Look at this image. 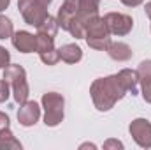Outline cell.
<instances>
[{"label":"cell","mask_w":151,"mask_h":150,"mask_svg":"<svg viewBox=\"0 0 151 150\" xmlns=\"http://www.w3.org/2000/svg\"><path fill=\"white\" fill-rule=\"evenodd\" d=\"M21 150V143L16 140L11 129H4L0 133V150Z\"/></svg>","instance_id":"cell-16"},{"label":"cell","mask_w":151,"mask_h":150,"mask_svg":"<svg viewBox=\"0 0 151 150\" xmlns=\"http://www.w3.org/2000/svg\"><path fill=\"white\" fill-rule=\"evenodd\" d=\"M63 106L65 99L58 92H47L42 95V108H44V124L47 127H56L63 120Z\"/></svg>","instance_id":"cell-5"},{"label":"cell","mask_w":151,"mask_h":150,"mask_svg":"<svg viewBox=\"0 0 151 150\" xmlns=\"http://www.w3.org/2000/svg\"><path fill=\"white\" fill-rule=\"evenodd\" d=\"M9 125H11V120H9V117H7L5 113L0 111V133H2L4 129H9Z\"/></svg>","instance_id":"cell-24"},{"label":"cell","mask_w":151,"mask_h":150,"mask_svg":"<svg viewBox=\"0 0 151 150\" xmlns=\"http://www.w3.org/2000/svg\"><path fill=\"white\" fill-rule=\"evenodd\" d=\"M118 78H119V81H121V85L125 87L127 92H130L132 95H137V92H139V74H137V71L121 69L118 73Z\"/></svg>","instance_id":"cell-14"},{"label":"cell","mask_w":151,"mask_h":150,"mask_svg":"<svg viewBox=\"0 0 151 150\" xmlns=\"http://www.w3.org/2000/svg\"><path fill=\"white\" fill-rule=\"evenodd\" d=\"M14 34L12 21L5 16H0V39H11Z\"/></svg>","instance_id":"cell-18"},{"label":"cell","mask_w":151,"mask_h":150,"mask_svg":"<svg viewBox=\"0 0 151 150\" xmlns=\"http://www.w3.org/2000/svg\"><path fill=\"white\" fill-rule=\"evenodd\" d=\"M142 87V99L151 104V79H139Z\"/></svg>","instance_id":"cell-20"},{"label":"cell","mask_w":151,"mask_h":150,"mask_svg":"<svg viewBox=\"0 0 151 150\" xmlns=\"http://www.w3.org/2000/svg\"><path fill=\"white\" fill-rule=\"evenodd\" d=\"M90 94L99 111H109L111 108H114L118 101L125 97L127 90L121 85L118 74H113L106 78H97L90 87Z\"/></svg>","instance_id":"cell-1"},{"label":"cell","mask_w":151,"mask_h":150,"mask_svg":"<svg viewBox=\"0 0 151 150\" xmlns=\"http://www.w3.org/2000/svg\"><path fill=\"white\" fill-rule=\"evenodd\" d=\"M9 94H11V85L2 78L0 79V103H5L9 99Z\"/></svg>","instance_id":"cell-21"},{"label":"cell","mask_w":151,"mask_h":150,"mask_svg":"<svg viewBox=\"0 0 151 150\" xmlns=\"http://www.w3.org/2000/svg\"><path fill=\"white\" fill-rule=\"evenodd\" d=\"M9 62H11V53L4 46H0V69H5L9 66Z\"/></svg>","instance_id":"cell-22"},{"label":"cell","mask_w":151,"mask_h":150,"mask_svg":"<svg viewBox=\"0 0 151 150\" xmlns=\"http://www.w3.org/2000/svg\"><path fill=\"white\" fill-rule=\"evenodd\" d=\"M79 2H81V0H65V2L60 5L56 20H58V25H60L63 30H69L72 20L76 18V14H77V11H79Z\"/></svg>","instance_id":"cell-12"},{"label":"cell","mask_w":151,"mask_h":150,"mask_svg":"<svg viewBox=\"0 0 151 150\" xmlns=\"http://www.w3.org/2000/svg\"><path fill=\"white\" fill-rule=\"evenodd\" d=\"M99 5H100V0H81L79 2V11L67 30L72 34V37L84 39L88 25L99 16Z\"/></svg>","instance_id":"cell-2"},{"label":"cell","mask_w":151,"mask_h":150,"mask_svg":"<svg viewBox=\"0 0 151 150\" xmlns=\"http://www.w3.org/2000/svg\"><path fill=\"white\" fill-rule=\"evenodd\" d=\"M107 53H109V57L116 60V62H127V60H130L132 58V48L127 44V42H119V41H116L113 42L111 41V44L107 46V50H106Z\"/></svg>","instance_id":"cell-13"},{"label":"cell","mask_w":151,"mask_h":150,"mask_svg":"<svg viewBox=\"0 0 151 150\" xmlns=\"http://www.w3.org/2000/svg\"><path fill=\"white\" fill-rule=\"evenodd\" d=\"M53 0H18V9L25 20V23L37 28L39 25L49 16L47 7Z\"/></svg>","instance_id":"cell-4"},{"label":"cell","mask_w":151,"mask_h":150,"mask_svg":"<svg viewBox=\"0 0 151 150\" xmlns=\"http://www.w3.org/2000/svg\"><path fill=\"white\" fill-rule=\"evenodd\" d=\"M79 149L83 150V149H97V145H93V143H83Z\"/></svg>","instance_id":"cell-27"},{"label":"cell","mask_w":151,"mask_h":150,"mask_svg":"<svg viewBox=\"0 0 151 150\" xmlns=\"http://www.w3.org/2000/svg\"><path fill=\"white\" fill-rule=\"evenodd\" d=\"M134 141L141 149H151V124L146 118H135L130 122L128 127Z\"/></svg>","instance_id":"cell-9"},{"label":"cell","mask_w":151,"mask_h":150,"mask_svg":"<svg viewBox=\"0 0 151 150\" xmlns=\"http://www.w3.org/2000/svg\"><path fill=\"white\" fill-rule=\"evenodd\" d=\"M127 7H137V5H141L142 4V0H121Z\"/></svg>","instance_id":"cell-25"},{"label":"cell","mask_w":151,"mask_h":150,"mask_svg":"<svg viewBox=\"0 0 151 150\" xmlns=\"http://www.w3.org/2000/svg\"><path fill=\"white\" fill-rule=\"evenodd\" d=\"M12 46L21 51V53H34L37 51V36L27 32V30H19V32H14L12 34Z\"/></svg>","instance_id":"cell-11"},{"label":"cell","mask_w":151,"mask_h":150,"mask_svg":"<svg viewBox=\"0 0 151 150\" xmlns=\"http://www.w3.org/2000/svg\"><path fill=\"white\" fill-rule=\"evenodd\" d=\"M58 51H60V60H63L67 64H77L83 58V50L74 42L72 44H63Z\"/></svg>","instance_id":"cell-15"},{"label":"cell","mask_w":151,"mask_h":150,"mask_svg":"<svg viewBox=\"0 0 151 150\" xmlns=\"http://www.w3.org/2000/svg\"><path fill=\"white\" fill-rule=\"evenodd\" d=\"M144 11H146V16L151 20V2H148V4L144 5Z\"/></svg>","instance_id":"cell-26"},{"label":"cell","mask_w":151,"mask_h":150,"mask_svg":"<svg viewBox=\"0 0 151 150\" xmlns=\"http://www.w3.org/2000/svg\"><path fill=\"white\" fill-rule=\"evenodd\" d=\"M84 39H86V44L93 50H99V51H106L107 46L111 44V32L104 21V18L97 16L86 28V34H84Z\"/></svg>","instance_id":"cell-6"},{"label":"cell","mask_w":151,"mask_h":150,"mask_svg":"<svg viewBox=\"0 0 151 150\" xmlns=\"http://www.w3.org/2000/svg\"><path fill=\"white\" fill-rule=\"evenodd\" d=\"M4 79L11 85L12 94H14V101L18 104H23L28 101V83H27V71L19 66V64H9L4 69Z\"/></svg>","instance_id":"cell-3"},{"label":"cell","mask_w":151,"mask_h":150,"mask_svg":"<svg viewBox=\"0 0 151 150\" xmlns=\"http://www.w3.org/2000/svg\"><path fill=\"white\" fill-rule=\"evenodd\" d=\"M139 79H151V60H142L137 67Z\"/></svg>","instance_id":"cell-19"},{"label":"cell","mask_w":151,"mask_h":150,"mask_svg":"<svg viewBox=\"0 0 151 150\" xmlns=\"http://www.w3.org/2000/svg\"><path fill=\"white\" fill-rule=\"evenodd\" d=\"M40 118V108L35 101H27L23 104H19L18 110V122L23 127H32L37 124V120Z\"/></svg>","instance_id":"cell-10"},{"label":"cell","mask_w":151,"mask_h":150,"mask_svg":"<svg viewBox=\"0 0 151 150\" xmlns=\"http://www.w3.org/2000/svg\"><path fill=\"white\" fill-rule=\"evenodd\" d=\"M104 149L106 150H111V149H123V143H121V141H118V140H107V141H106V143H104Z\"/></svg>","instance_id":"cell-23"},{"label":"cell","mask_w":151,"mask_h":150,"mask_svg":"<svg viewBox=\"0 0 151 150\" xmlns=\"http://www.w3.org/2000/svg\"><path fill=\"white\" fill-rule=\"evenodd\" d=\"M58 28H60L58 20L53 18V16H47V18L37 27V34H44V36H49V37H56Z\"/></svg>","instance_id":"cell-17"},{"label":"cell","mask_w":151,"mask_h":150,"mask_svg":"<svg viewBox=\"0 0 151 150\" xmlns=\"http://www.w3.org/2000/svg\"><path fill=\"white\" fill-rule=\"evenodd\" d=\"M104 21L109 28V32L121 37V36H127L130 34V30L134 28V20L132 16L128 14H121V12H107L104 16Z\"/></svg>","instance_id":"cell-7"},{"label":"cell","mask_w":151,"mask_h":150,"mask_svg":"<svg viewBox=\"0 0 151 150\" xmlns=\"http://www.w3.org/2000/svg\"><path fill=\"white\" fill-rule=\"evenodd\" d=\"M37 53L46 66H55L60 60V51L55 48V37L37 34Z\"/></svg>","instance_id":"cell-8"}]
</instances>
